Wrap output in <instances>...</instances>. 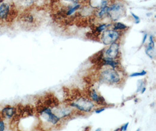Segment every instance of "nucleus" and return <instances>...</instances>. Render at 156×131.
<instances>
[{"label": "nucleus", "mask_w": 156, "mask_h": 131, "mask_svg": "<svg viewBox=\"0 0 156 131\" xmlns=\"http://www.w3.org/2000/svg\"><path fill=\"white\" fill-rule=\"evenodd\" d=\"M125 14L124 5L120 2H116L109 6L107 15L113 21H116L123 17Z\"/></svg>", "instance_id": "obj_1"}, {"label": "nucleus", "mask_w": 156, "mask_h": 131, "mask_svg": "<svg viewBox=\"0 0 156 131\" xmlns=\"http://www.w3.org/2000/svg\"><path fill=\"white\" fill-rule=\"evenodd\" d=\"M100 78L102 81L111 84L118 83L120 81V76L113 68L105 69L102 71L101 73Z\"/></svg>", "instance_id": "obj_2"}, {"label": "nucleus", "mask_w": 156, "mask_h": 131, "mask_svg": "<svg viewBox=\"0 0 156 131\" xmlns=\"http://www.w3.org/2000/svg\"><path fill=\"white\" fill-rule=\"evenodd\" d=\"M71 106L80 111L84 112H89L94 107L93 103L89 99L81 97L73 102Z\"/></svg>", "instance_id": "obj_3"}, {"label": "nucleus", "mask_w": 156, "mask_h": 131, "mask_svg": "<svg viewBox=\"0 0 156 131\" xmlns=\"http://www.w3.org/2000/svg\"><path fill=\"white\" fill-rule=\"evenodd\" d=\"M119 37V33L115 30H107L101 36V41L105 45H110L115 43Z\"/></svg>", "instance_id": "obj_4"}, {"label": "nucleus", "mask_w": 156, "mask_h": 131, "mask_svg": "<svg viewBox=\"0 0 156 131\" xmlns=\"http://www.w3.org/2000/svg\"><path fill=\"white\" fill-rule=\"evenodd\" d=\"M45 120L52 124H56L60 120V118L57 117L49 108H44L39 112Z\"/></svg>", "instance_id": "obj_5"}, {"label": "nucleus", "mask_w": 156, "mask_h": 131, "mask_svg": "<svg viewBox=\"0 0 156 131\" xmlns=\"http://www.w3.org/2000/svg\"><path fill=\"white\" fill-rule=\"evenodd\" d=\"M119 50V45L116 43L110 44V47L105 51V58H111V59H115L118 54Z\"/></svg>", "instance_id": "obj_6"}, {"label": "nucleus", "mask_w": 156, "mask_h": 131, "mask_svg": "<svg viewBox=\"0 0 156 131\" xmlns=\"http://www.w3.org/2000/svg\"><path fill=\"white\" fill-rule=\"evenodd\" d=\"M146 54L151 58H154L156 56V51L155 48V41L152 35L150 36L149 37V43L147 48H146Z\"/></svg>", "instance_id": "obj_7"}, {"label": "nucleus", "mask_w": 156, "mask_h": 131, "mask_svg": "<svg viewBox=\"0 0 156 131\" xmlns=\"http://www.w3.org/2000/svg\"><path fill=\"white\" fill-rule=\"evenodd\" d=\"M108 0H89L90 6L95 9H100L101 8L108 6Z\"/></svg>", "instance_id": "obj_8"}, {"label": "nucleus", "mask_w": 156, "mask_h": 131, "mask_svg": "<svg viewBox=\"0 0 156 131\" xmlns=\"http://www.w3.org/2000/svg\"><path fill=\"white\" fill-rule=\"evenodd\" d=\"M10 7L8 4L3 3L0 5V19H5L9 11Z\"/></svg>", "instance_id": "obj_9"}, {"label": "nucleus", "mask_w": 156, "mask_h": 131, "mask_svg": "<svg viewBox=\"0 0 156 131\" xmlns=\"http://www.w3.org/2000/svg\"><path fill=\"white\" fill-rule=\"evenodd\" d=\"M71 112V109L68 108H60L53 112L59 118L68 115Z\"/></svg>", "instance_id": "obj_10"}, {"label": "nucleus", "mask_w": 156, "mask_h": 131, "mask_svg": "<svg viewBox=\"0 0 156 131\" xmlns=\"http://www.w3.org/2000/svg\"><path fill=\"white\" fill-rule=\"evenodd\" d=\"M90 96H91V99H92L95 102H96V103H98V104H104V103H105L104 99H103V97H102L98 96V94L97 93L96 91H95V90H94V89L91 91Z\"/></svg>", "instance_id": "obj_11"}, {"label": "nucleus", "mask_w": 156, "mask_h": 131, "mask_svg": "<svg viewBox=\"0 0 156 131\" xmlns=\"http://www.w3.org/2000/svg\"><path fill=\"white\" fill-rule=\"evenodd\" d=\"M15 113V109L14 107H6L2 110V115L5 118H11Z\"/></svg>", "instance_id": "obj_12"}, {"label": "nucleus", "mask_w": 156, "mask_h": 131, "mask_svg": "<svg viewBox=\"0 0 156 131\" xmlns=\"http://www.w3.org/2000/svg\"><path fill=\"white\" fill-rule=\"evenodd\" d=\"M17 16V11L15 9L11 8L9 9V12L5 18L6 21L8 22H12L14 19H15Z\"/></svg>", "instance_id": "obj_13"}, {"label": "nucleus", "mask_w": 156, "mask_h": 131, "mask_svg": "<svg viewBox=\"0 0 156 131\" xmlns=\"http://www.w3.org/2000/svg\"><path fill=\"white\" fill-rule=\"evenodd\" d=\"M118 65V63L114 60V59H111L108 58H105L104 60V66H110L112 68L115 69Z\"/></svg>", "instance_id": "obj_14"}, {"label": "nucleus", "mask_w": 156, "mask_h": 131, "mask_svg": "<svg viewBox=\"0 0 156 131\" xmlns=\"http://www.w3.org/2000/svg\"><path fill=\"white\" fill-rule=\"evenodd\" d=\"M108 9H109V6H107L103 8H101L100 9H99L98 12H97V17L99 18H102L103 17H104L105 15L107 14L108 11Z\"/></svg>", "instance_id": "obj_15"}, {"label": "nucleus", "mask_w": 156, "mask_h": 131, "mask_svg": "<svg viewBox=\"0 0 156 131\" xmlns=\"http://www.w3.org/2000/svg\"><path fill=\"white\" fill-rule=\"evenodd\" d=\"M80 8V5L77 4V3H75L74 5L73 6H71L67 11V16L71 15L72 14H73L76 11H77L79 8Z\"/></svg>", "instance_id": "obj_16"}, {"label": "nucleus", "mask_w": 156, "mask_h": 131, "mask_svg": "<svg viewBox=\"0 0 156 131\" xmlns=\"http://www.w3.org/2000/svg\"><path fill=\"white\" fill-rule=\"evenodd\" d=\"M128 27L126 26L124 23H121V22H117L114 24L113 27V30H123L127 29Z\"/></svg>", "instance_id": "obj_17"}, {"label": "nucleus", "mask_w": 156, "mask_h": 131, "mask_svg": "<svg viewBox=\"0 0 156 131\" xmlns=\"http://www.w3.org/2000/svg\"><path fill=\"white\" fill-rule=\"evenodd\" d=\"M108 26H110V24H107L105 23L101 24L96 28V30L98 33H101V32H103L104 30H105Z\"/></svg>", "instance_id": "obj_18"}, {"label": "nucleus", "mask_w": 156, "mask_h": 131, "mask_svg": "<svg viewBox=\"0 0 156 131\" xmlns=\"http://www.w3.org/2000/svg\"><path fill=\"white\" fill-rule=\"evenodd\" d=\"M22 20L25 22L32 23L33 21V17L31 15H26L23 17Z\"/></svg>", "instance_id": "obj_19"}, {"label": "nucleus", "mask_w": 156, "mask_h": 131, "mask_svg": "<svg viewBox=\"0 0 156 131\" xmlns=\"http://www.w3.org/2000/svg\"><path fill=\"white\" fill-rule=\"evenodd\" d=\"M147 74V72L145 71L144 70H143L140 72H136L131 74L130 75V77H136V76H144L145 75Z\"/></svg>", "instance_id": "obj_20"}, {"label": "nucleus", "mask_w": 156, "mask_h": 131, "mask_svg": "<svg viewBox=\"0 0 156 131\" xmlns=\"http://www.w3.org/2000/svg\"><path fill=\"white\" fill-rule=\"evenodd\" d=\"M131 15H132V17L134 18V21H135V23H136V24H138V23H140V18L137 16V15H135L134 13H133V12H131Z\"/></svg>", "instance_id": "obj_21"}, {"label": "nucleus", "mask_w": 156, "mask_h": 131, "mask_svg": "<svg viewBox=\"0 0 156 131\" xmlns=\"http://www.w3.org/2000/svg\"><path fill=\"white\" fill-rule=\"evenodd\" d=\"M143 87V82L142 81H139V83H138V87H137V92H139L141 90L142 88Z\"/></svg>", "instance_id": "obj_22"}, {"label": "nucleus", "mask_w": 156, "mask_h": 131, "mask_svg": "<svg viewBox=\"0 0 156 131\" xmlns=\"http://www.w3.org/2000/svg\"><path fill=\"white\" fill-rule=\"evenodd\" d=\"M128 125H129V122L126 123L125 125H123L121 127V128L120 129V131H126L127 129H128Z\"/></svg>", "instance_id": "obj_23"}, {"label": "nucleus", "mask_w": 156, "mask_h": 131, "mask_svg": "<svg viewBox=\"0 0 156 131\" xmlns=\"http://www.w3.org/2000/svg\"><path fill=\"white\" fill-rule=\"evenodd\" d=\"M4 124L2 121H0V131H3L4 130Z\"/></svg>", "instance_id": "obj_24"}, {"label": "nucleus", "mask_w": 156, "mask_h": 131, "mask_svg": "<svg viewBox=\"0 0 156 131\" xmlns=\"http://www.w3.org/2000/svg\"><path fill=\"white\" fill-rule=\"evenodd\" d=\"M147 34L146 33V34H144V35L143 36V41H142V44H143L146 42V41L147 40Z\"/></svg>", "instance_id": "obj_25"}, {"label": "nucleus", "mask_w": 156, "mask_h": 131, "mask_svg": "<svg viewBox=\"0 0 156 131\" xmlns=\"http://www.w3.org/2000/svg\"><path fill=\"white\" fill-rule=\"evenodd\" d=\"M104 110H105V109H97V110H95V112H96L97 114H99V113L102 112L104 111Z\"/></svg>", "instance_id": "obj_26"}, {"label": "nucleus", "mask_w": 156, "mask_h": 131, "mask_svg": "<svg viewBox=\"0 0 156 131\" xmlns=\"http://www.w3.org/2000/svg\"><path fill=\"white\" fill-rule=\"evenodd\" d=\"M64 1H67V2H73L74 4L77 3L78 1V0H64Z\"/></svg>", "instance_id": "obj_27"}, {"label": "nucleus", "mask_w": 156, "mask_h": 131, "mask_svg": "<svg viewBox=\"0 0 156 131\" xmlns=\"http://www.w3.org/2000/svg\"><path fill=\"white\" fill-rule=\"evenodd\" d=\"M146 87H143V88H142V89H141V90L140 91L141 92V93H144V92L146 91Z\"/></svg>", "instance_id": "obj_28"}]
</instances>
